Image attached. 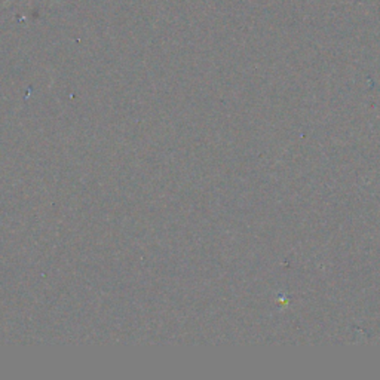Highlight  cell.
<instances>
[{"mask_svg":"<svg viewBox=\"0 0 380 380\" xmlns=\"http://www.w3.org/2000/svg\"><path fill=\"white\" fill-rule=\"evenodd\" d=\"M8 2H9V0H8Z\"/></svg>","mask_w":380,"mask_h":380,"instance_id":"cell-1","label":"cell"}]
</instances>
